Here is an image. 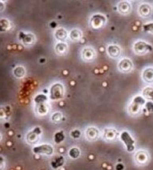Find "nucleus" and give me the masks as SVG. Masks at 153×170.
I'll list each match as a JSON object with an SVG mask.
<instances>
[{
	"label": "nucleus",
	"instance_id": "7",
	"mask_svg": "<svg viewBox=\"0 0 153 170\" xmlns=\"http://www.w3.org/2000/svg\"><path fill=\"white\" fill-rule=\"evenodd\" d=\"M131 9V7L129 3L127 2H122L120 3L119 5V12L126 15L130 12Z\"/></svg>",
	"mask_w": 153,
	"mask_h": 170
},
{
	"label": "nucleus",
	"instance_id": "4",
	"mask_svg": "<svg viewBox=\"0 0 153 170\" xmlns=\"http://www.w3.org/2000/svg\"><path fill=\"white\" fill-rule=\"evenodd\" d=\"M106 19L103 15H94L91 20L92 27L94 29H99L102 27L105 23Z\"/></svg>",
	"mask_w": 153,
	"mask_h": 170
},
{
	"label": "nucleus",
	"instance_id": "17",
	"mask_svg": "<svg viewBox=\"0 0 153 170\" xmlns=\"http://www.w3.org/2000/svg\"><path fill=\"white\" fill-rule=\"evenodd\" d=\"M80 153V152L78 149L77 148H73L71 149L70 151L69 155L72 158H77L79 156Z\"/></svg>",
	"mask_w": 153,
	"mask_h": 170
},
{
	"label": "nucleus",
	"instance_id": "22",
	"mask_svg": "<svg viewBox=\"0 0 153 170\" xmlns=\"http://www.w3.org/2000/svg\"><path fill=\"white\" fill-rule=\"evenodd\" d=\"M45 99H46L45 96H43V95H39L38 96L36 97L35 101H36V102H43Z\"/></svg>",
	"mask_w": 153,
	"mask_h": 170
},
{
	"label": "nucleus",
	"instance_id": "3",
	"mask_svg": "<svg viewBox=\"0 0 153 170\" xmlns=\"http://www.w3.org/2000/svg\"><path fill=\"white\" fill-rule=\"evenodd\" d=\"M151 49V47L149 45L143 41H138L134 45L135 52L138 54L146 53Z\"/></svg>",
	"mask_w": 153,
	"mask_h": 170
},
{
	"label": "nucleus",
	"instance_id": "2",
	"mask_svg": "<svg viewBox=\"0 0 153 170\" xmlns=\"http://www.w3.org/2000/svg\"><path fill=\"white\" fill-rule=\"evenodd\" d=\"M33 152L36 154H45L50 155L53 152V148L52 146L47 144L40 145L37 147H34L33 149Z\"/></svg>",
	"mask_w": 153,
	"mask_h": 170
},
{
	"label": "nucleus",
	"instance_id": "14",
	"mask_svg": "<svg viewBox=\"0 0 153 170\" xmlns=\"http://www.w3.org/2000/svg\"><path fill=\"white\" fill-rule=\"evenodd\" d=\"M70 38L74 41H78L81 38V33L77 30L72 31L70 34Z\"/></svg>",
	"mask_w": 153,
	"mask_h": 170
},
{
	"label": "nucleus",
	"instance_id": "13",
	"mask_svg": "<svg viewBox=\"0 0 153 170\" xmlns=\"http://www.w3.org/2000/svg\"><path fill=\"white\" fill-rule=\"evenodd\" d=\"M35 38L33 35L31 34H27L23 37V41L26 45H32L34 42Z\"/></svg>",
	"mask_w": 153,
	"mask_h": 170
},
{
	"label": "nucleus",
	"instance_id": "16",
	"mask_svg": "<svg viewBox=\"0 0 153 170\" xmlns=\"http://www.w3.org/2000/svg\"><path fill=\"white\" fill-rule=\"evenodd\" d=\"M64 162V159L63 157H59L57 158L54 161H52V166L54 168H57L59 166H60L63 165Z\"/></svg>",
	"mask_w": 153,
	"mask_h": 170
},
{
	"label": "nucleus",
	"instance_id": "8",
	"mask_svg": "<svg viewBox=\"0 0 153 170\" xmlns=\"http://www.w3.org/2000/svg\"><path fill=\"white\" fill-rule=\"evenodd\" d=\"M98 134L99 133L97 129L93 127L89 128L86 131L87 138L88 140L91 141L96 139L98 136Z\"/></svg>",
	"mask_w": 153,
	"mask_h": 170
},
{
	"label": "nucleus",
	"instance_id": "21",
	"mask_svg": "<svg viewBox=\"0 0 153 170\" xmlns=\"http://www.w3.org/2000/svg\"><path fill=\"white\" fill-rule=\"evenodd\" d=\"M61 118H62V116H61L60 113H55V114H54V115H53L52 120L54 121H55V122H59L61 120Z\"/></svg>",
	"mask_w": 153,
	"mask_h": 170
},
{
	"label": "nucleus",
	"instance_id": "10",
	"mask_svg": "<svg viewBox=\"0 0 153 170\" xmlns=\"http://www.w3.org/2000/svg\"><path fill=\"white\" fill-rule=\"evenodd\" d=\"M94 57V52L91 48H86L83 50V57L86 61L92 59Z\"/></svg>",
	"mask_w": 153,
	"mask_h": 170
},
{
	"label": "nucleus",
	"instance_id": "12",
	"mask_svg": "<svg viewBox=\"0 0 153 170\" xmlns=\"http://www.w3.org/2000/svg\"><path fill=\"white\" fill-rule=\"evenodd\" d=\"M67 36V33L64 30L60 29L56 31L55 33V37L58 40H63L65 39Z\"/></svg>",
	"mask_w": 153,
	"mask_h": 170
},
{
	"label": "nucleus",
	"instance_id": "23",
	"mask_svg": "<svg viewBox=\"0 0 153 170\" xmlns=\"http://www.w3.org/2000/svg\"><path fill=\"white\" fill-rule=\"evenodd\" d=\"M72 135L74 138H78L80 136V132L79 131L76 130V131H74L72 132Z\"/></svg>",
	"mask_w": 153,
	"mask_h": 170
},
{
	"label": "nucleus",
	"instance_id": "15",
	"mask_svg": "<svg viewBox=\"0 0 153 170\" xmlns=\"http://www.w3.org/2000/svg\"><path fill=\"white\" fill-rule=\"evenodd\" d=\"M25 74V69L22 67H18L14 70V74L16 77H23Z\"/></svg>",
	"mask_w": 153,
	"mask_h": 170
},
{
	"label": "nucleus",
	"instance_id": "5",
	"mask_svg": "<svg viewBox=\"0 0 153 170\" xmlns=\"http://www.w3.org/2000/svg\"><path fill=\"white\" fill-rule=\"evenodd\" d=\"M139 13L143 17L149 16L151 14L152 7L148 4H142L139 8Z\"/></svg>",
	"mask_w": 153,
	"mask_h": 170
},
{
	"label": "nucleus",
	"instance_id": "9",
	"mask_svg": "<svg viewBox=\"0 0 153 170\" xmlns=\"http://www.w3.org/2000/svg\"><path fill=\"white\" fill-rule=\"evenodd\" d=\"M108 52L112 57H117L120 54V49L116 45H110L108 47Z\"/></svg>",
	"mask_w": 153,
	"mask_h": 170
},
{
	"label": "nucleus",
	"instance_id": "1",
	"mask_svg": "<svg viewBox=\"0 0 153 170\" xmlns=\"http://www.w3.org/2000/svg\"><path fill=\"white\" fill-rule=\"evenodd\" d=\"M51 98L58 99L61 98L63 94V87L62 85L56 84L51 89Z\"/></svg>",
	"mask_w": 153,
	"mask_h": 170
},
{
	"label": "nucleus",
	"instance_id": "18",
	"mask_svg": "<svg viewBox=\"0 0 153 170\" xmlns=\"http://www.w3.org/2000/svg\"><path fill=\"white\" fill-rule=\"evenodd\" d=\"M64 139V136L62 132H58L56 133L55 135V141L57 143H61V142L63 141Z\"/></svg>",
	"mask_w": 153,
	"mask_h": 170
},
{
	"label": "nucleus",
	"instance_id": "11",
	"mask_svg": "<svg viewBox=\"0 0 153 170\" xmlns=\"http://www.w3.org/2000/svg\"><path fill=\"white\" fill-rule=\"evenodd\" d=\"M67 47L65 43H58L55 47V50L58 54H64L67 52Z\"/></svg>",
	"mask_w": 153,
	"mask_h": 170
},
{
	"label": "nucleus",
	"instance_id": "6",
	"mask_svg": "<svg viewBox=\"0 0 153 170\" xmlns=\"http://www.w3.org/2000/svg\"><path fill=\"white\" fill-rule=\"evenodd\" d=\"M37 128L34 129V131L29 133L27 136V140L28 142L30 144H35L37 142L39 138H38V132H37Z\"/></svg>",
	"mask_w": 153,
	"mask_h": 170
},
{
	"label": "nucleus",
	"instance_id": "20",
	"mask_svg": "<svg viewBox=\"0 0 153 170\" xmlns=\"http://www.w3.org/2000/svg\"><path fill=\"white\" fill-rule=\"evenodd\" d=\"M9 22L7 20H2L1 21V27L2 30L7 29L9 27Z\"/></svg>",
	"mask_w": 153,
	"mask_h": 170
},
{
	"label": "nucleus",
	"instance_id": "19",
	"mask_svg": "<svg viewBox=\"0 0 153 170\" xmlns=\"http://www.w3.org/2000/svg\"><path fill=\"white\" fill-rule=\"evenodd\" d=\"M144 30L153 33V23H147L143 26Z\"/></svg>",
	"mask_w": 153,
	"mask_h": 170
}]
</instances>
